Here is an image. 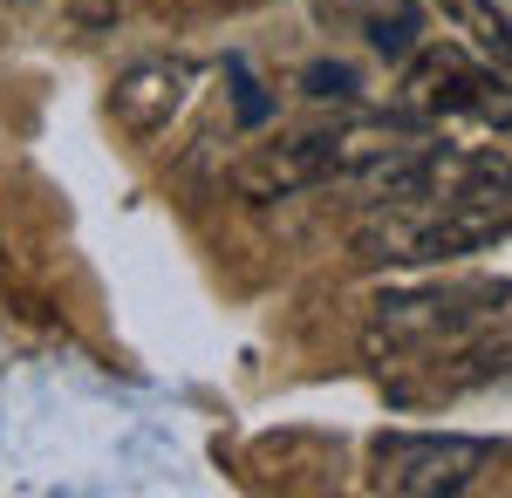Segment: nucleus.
Instances as JSON below:
<instances>
[{
  "instance_id": "6e6552de",
  "label": "nucleus",
  "mask_w": 512,
  "mask_h": 498,
  "mask_svg": "<svg viewBox=\"0 0 512 498\" xmlns=\"http://www.w3.org/2000/svg\"><path fill=\"white\" fill-rule=\"evenodd\" d=\"M369 41H376V55L410 62V55H417V7L403 0V7H396V21H390V14H383V21H369Z\"/></svg>"
},
{
  "instance_id": "7ed1b4c3",
  "label": "nucleus",
  "mask_w": 512,
  "mask_h": 498,
  "mask_svg": "<svg viewBox=\"0 0 512 498\" xmlns=\"http://www.w3.org/2000/svg\"><path fill=\"white\" fill-rule=\"evenodd\" d=\"M431 205H458L512 226V157L506 151H444L431 144Z\"/></svg>"
},
{
  "instance_id": "423d86ee",
  "label": "nucleus",
  "mask_w": 512,
  "mask_h": 498,
  "mask_svg": "<svg viewBox=\"0 0 512 498\" xmlns=\"http://www.w3.org/2000/svg\"><path fill=\"white\" fill-rule=\"evenodd\" d=\"M444 14H451V21H458V28L485 48V55L512 62V28H506V14H499L492 0H444Z\"/></svg>"
},
{
  "instance_id": "f257e3e1",
  "label": "nucleus",
  "mask_w": 512,
  "mask_h": 498,
  "mask_svg": "<svg viewBox=\"0 0 512 498\" xmlns=\"http://www.w3.org/2000/svg\"><path fill=\"white\" fill-rule=\"evenodd\" d=\"M506 232V219H478L458 205H376V219L355 232L362 267H444L485 253Z\"/></svg>"
},
{
  "instance_id": "39448f33",
  "label": "nucleus",
  "mask_w": 512,
  "mask_h": 498,
  "mask_svg": "<svg viewBox=\"0 0 512 498\" xmlns=\"http://www.w3.org/2000/svg\"><path fill=\"white\" fill-rule=\"evenodd\" d=\"M472 82H478V62L458 55V48H424L403 76V116L417 123H444V116H472Z\"/></svg>"
},
{
  "instance_id": "0eeeda50",
  "label": "nucleus",
  "mask_w": 512,
  "mask_h": 498,
  "mask_svg": "<svg viewBox=\"0 0 512 498\" xmlns=\"http://www.w3.org/2000/svg\"><path fill=\"white\" fill-rule=\"evenodd\" d=\"M301 89H308L315 103H342V110L362 103V76H355L349 62H315V69L301 76Z\"/></svg>"
},
{
  "instance_id": "f03ea898",
  "label": "nucleus",
  "mask_w": 512,
  "mask_h": 498,
  "mask_svg": "<svg viewBox=\"0 0 512 498\" xmlns=\"http://www.w3.org/2000/svg\"><path fill=\"white\" fill-rule=\"evenodd\" d=\"M492 464L485 437H437V430H403L376 444V478L396 498H458L472 492Z\"/></svg>"
},
{
  "instance_id": "1a4fd4ad",
  "label": "nucleus",
  "mask_w": 512,
  "mask_h": 498,
  "mask_svg": "<svg viewBox=\"0 0 512 498\" xmlns=\"http://www.w3.org/2000/svg\"><path fill=\"white\" fill-rule=\"evenodd\" d=\"M233 82H239V123H267V96L253 89V76L233 62Z\"/></svg>"
},
{
  "instance_id": "20e7f679",
  "label": "nucleus",
  "mask_w": 512,
  "mask_h": 498,
  "mask_svg": "<svg viewBox=\"0 0 512 498\" xmlns=\"http://www.w3.org/2000/svg\"><path fill=\"white\" fill-rule=\"evenodd\" d=\"M185 96H192V69L185 62H137V69H123L117 76V96H110V110H117L123 130H137V137H158L171 116L185 110Z\"/></svg>"
}]
</instances>
